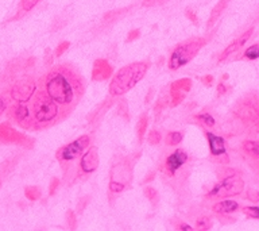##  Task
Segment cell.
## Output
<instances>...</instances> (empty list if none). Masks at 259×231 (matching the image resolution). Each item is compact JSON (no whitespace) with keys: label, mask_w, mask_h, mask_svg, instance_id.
Listing matches in <instances>:
<instances>
[{"label":"cell","mask_w":259,"mask_h":231,"mask_svg":"<svg viewBox=\"0 0 259 231\" xmlns=\"http://www.w3.org/2000/svg\"><path fill=\"white\" fill-rule=\"evenodd\" d=\"M185 14H186V16H188V18H189V19L192 20V22H193L194 24H197V23H198L197 16H196V14H194V12L192 11V10H190V8H186Z\"/></svg>","instance_id":"obj_41"},{"label":"cell","mask_w":259,"mask_h":231,"mask_svg":"<svg viewBox=\"0 0 259 231\" xmlns=\"http://www.w3.org/2000/svg\"><path fill=\"white\" fill-rule=\"evenodd\" d=\"M141 36V30L139 28H135V30H131V31L127 34V40H125V42L128 44V42H133V41L138 40Z\"/></svg>","instance_id":"obj_34"},{"label":"cell","mask_w":259,"mask_h":231,"mask_svg":"<svg viewBox=\"0 0 259 231\" xmlns=\"http://www.w3.org/2000/svg\"><path fill=\"white\" fill-rule=\"evenodd\" d=\"M36 91V83L34 77L22 76L11 85L8 97L15 103H28Z\"/></svg>","instance_id":"obj_7"},{"label":"cell","mask_w":259,"mask_h":231,"mask_svg":"<svg viewBox=\"0 0 259 231\" xmlns=\"http://www.w3.org/2000/svg\"><path fill=\"white\" fill-rule=\"evenodd\" d=\"M206 45V40L202 36H197V38H190L186 40L181 44H178L174 50L170 54L169 58V66L170 70H178L182 66H185L188 62L193 60L194 57L197 56L198 52L201 50Z\"/></svg>","instance_id":"obj_4"},{"label":"cell","mask_w":259,"mask_h":231,"mask_svg":"<svg viewBox=\"0 0 259 231\" xmlns=\"http://www.w3.org/2000/svg\"><path fill=\"white\" fill-rule=\"evenodd\" d=\"M230 3V0H219L216 6L212 8V11H210V15H209V19L206 22V28H212L216 24V22L219 20V18L222 16V14L224 12V10L227 8Z\"/></svg>","instance_id":"obj_18"},{"label":"cell","mask_w":259,"mask_h":231,"mask_svg":"<svg viewBox=\"0 0 259 231\" xmlns=\"http://www.w3.org/2000/svg\"><path fill=\"white\" fill-rule=\"evenodd\" d=\"M154 176H155V173H154V172H153V173H151V174H147V177L145 178V182L150 181V180H153V178H154Z\"/></svg>","instance_id":"obj_45"},{"label":"cell","mask_w":259,"mask_h":231,"mask_svg":"<svg viewBox=\"0 0 259 231\" xmlns=\"http://www.w3.org/2000/svg\"><path fill=\"white\" fill-rule=\"evenodd\" d=\"M39 2L40 0H20V8H22V11L23 12L31 11L32 8L35 7Z\"/></svg>","instance_id":"obj_28"},{"label":"cell","mask_w":259,"mask_h":231,"mask_svg":"<svg viewBox=\"0 0 259 231\" xmlns=\"http://www.w3.org/2000/svg\"><path fill=\"white\" fill-rule=\"evenodd\" d=\"M200 80H201L202 84L205 85V87H208V88H209V87H212V84H213V76H210V74L202 76Z\"/></svg>","instance_id":"obj_39"},{"label":"cell","mask_w":259,"mask_h":231,"mask_svg":"<svg viewBox=\"0 0 259 231\" xmlns=\"http://www.w3.org/2000/svg\"><path fill=\"white\" fill-rule=\"evenodd\" d=\"M167 101H170L169 99H167V97H161V99L158 100V103H157V105H155V108H154V111H155V112H157V113L161 112L162 109L165 108L166 105H167Z\"/></svg>","instance_id":"obj_35"},{"label":"cell","mask_w":259,"mask_h":231,"mask_svg":"<svg viewBox=\"0 0 259 231\" xmlns=\"http://www.w3.org/2000/svg\"><path fill=\"white\" fill-rule=\"evenodd\" d=\"M143 194H145L146 198L149 199V202L153 206H157L158 202H159V195H158L155 188H153V186H146L145 189H143Z\"/></svg>","instance_id":"obj_23"},{"label":"cell","mask_w":259,"mask_h":231,"mask_svg":"<svg viewBox=\"0 0 259 231\" xmlns=\"http://www.w3.org/2000/svg\"><path fill=\"white\" fill-rule=\"evenodd\" d=\"M226 79H228V74H224V76H223V80L219 83V85H218V95H219V96H222V95H224V93L227 92V87L224 85V80H226Z\"/></svg>","instance_id":"obj_37"},{"label":"cell","mask_w":259,"mask_h":231,"mask_svg":"<svg viewBox=\"0 0 259 231\" xmlns=\"http://www.w3.org/2000/svg\"><path fill=\"white\" fill-rule=\"evenodd\" d=\"M24 196H26V199H28L30 202H36V200H39V199L42 198V190H40L39 186H26V188H24Z\"/></svg>","instance_id":"obj_21"},{"label":"cell","mask_w":259,"mask_h":231,"mask_svg":"<svg viewBox=\"0 0 259 231\" xmlns=\"http://www.w3.org/2000/svg\"><path fill=\"white\" fill-rule=\"evenodd\" d=\"M131 176H133V170L128 158L120 160L117 164H115L111 169V177H109V194H120L127 186L131 185Z\"/></svg>","instance_id":"obj_5"},{"label":"cell","mask_w":259,"mask_h":231,"mask_svg":"<svg viewBox=\"0 0 259 231\" xmlns=\"http://www.w3.org/2000/svg\"><path fill=\"white\" fill-rule=\"evenodd\" d=\"M188 161V153L185 150L177 149L174 150L173 153L170 154L169 157L165 160V165H163V169L169 176H173V174L177 173V170L184 166Z\"/></svg>","instance_id":"obj_13"},{"label":"cell","mask_w":259,"mask_h":231,"mask_svg":"<svg viewBox=\"0 0 259 231\" xmlns=\"http://www.w3.org/2000/svg\"><path fill=\"white\" fill-rule=\"evenodd\" d=\"M112 73H113V68H112V65L108 62V60H105V58H97V60L93 62V68H92L93 81L108 80L109 77L112 76Z\"/></svg>","instance_id":"obj_14"},{"label":"cell","mask_w":259,"mask_h":231,"mask_svg":"<svg viewBox=\"0 0 259 231\" xmlns=\"http://www.w3.org/2000/svg\"><path fill=\"white\" fill-rule=\"evenodd\" d=\"M147 126H149V115H147V113H142L137 125V137L139 143L143 142V138H145Z\"/></svg>","instance_id":"obj_19"},{"label":"cell","mask_w":259,"mask_h":231,"mask_svg":"<svg viewBox=\"0 0 259 231\" xmlns=\"http://www.w3.org/2000/svg\"><path fill=\"white\" fill-rule=\"evenodd\" d=\"M7 103H8L7 97L0 96V117L6 112V109H7Z\"/></svg>","instance_id":"obj_40"},{"label":"cell","mask_w":259,"mask_h":231,"mask_svg":"<svg viewBox=\"0 0 259 231\" xmlns=\"http://www.w3.org/2000/svg\"><path fill=\"white\" fill-rule=\"evenodd\" d=\"M239 210V204L234 200H222V202L216 203L212 206V211L214 214L219 215H227L231 214V212H235V211Z\"/></svg>","instance_id":"obj_17"},{"label":"cell","mask_w":259,"mask_h":231,"mask_svg":"<svg viewBox=\"0 0 259 231\" xmlns=\"http://www.w3.org/2000/svg\"><path fill=\"white\" fill-rule=\"evenodd\" d=\"M243 149L246 150V153L248 154V156L259 160V142L244 141L243 142Z\"/></svg>","instance_id":"obj_20"},{"label":"cell","mask_w":259,"mask_h":231,"mask_svg":"<svg viewBox=\"0 0 259 231\" xmlns=\"http://www.w3.org/2000/svg\"><path fill=\"white\" fill-rule=\"evenodd\" d=\"M192 89V80L190 79H180L171 83L170 85V103L171 107H177L184 101L186 95Z\"/></svg>","instance_id":"obj_11"},{"label":"cell","mask_w":259,"mask_h":231,"mask_svg":"<svg viewBox=\"0 0 259 231\" xmlns=\"http://www.w3.org/2000/svg\"><path fill=\"white\" fill-rule=\"evenodd\" d=\"M247 199H250L252 202H259V192L255 189H248V192H247Z\"/></svg>","instance_id":"obj_38"},{"label":"cell","mask_w":259,"mask_h":231,"mask_svg":"<svg viewBox=\"0 0 259 231\" xmlns=\"http://www.w3.org/2000/svg\"><path fill=\"white\" fill-rule=\"evenodd\" d=\"M8 118L15 125L26 130H32L31 109L27 107V103H15L8 109Z\"/></svg>","instance_id":"obj_10"},{"label":"cell","mask_w":259,"mask_h":231,"mask_svg":"<svg viewBox=\"0 0 259 231\" xmlns=\"http://www.w3.org/2000/svg\"><path fill=\"white\" fill-rule=\"evenodd\" d=\"M169 0H143V6L145 7H154V6H162Z\"/></svg>","instance_id":"obj_36"},{"label":"cell","mask_w":259,"mask_h":231,"mask_svg":"<svg viewBox=\"0 0 259 231\" xmlns=\"http://www.w3.org/2000/svg\"><path fill=\"white\" fill-rule=\"evenodd\" d=\"M244 58L246 60H258L259 58V44H255L252 45V46H250V48L246 49V52H244Z\"/></svg>","instance_id":"obj_24"},{"label":"cell","mask_w":259,"mask_h":231,"mask_svg":"<svg viewBox=\"0 0 259 231\" xmlns=\"http://www.w3.org/2000/svg\"><path fill=\"white\" fill-rule=\"evenodd\" d=\"M85 91L84 79L70 65H57L45 77V92L50 99L69 111L80 101Z\"/></svg>","instance_id":"obj_1"},{"label":"cell","mask_w":259,"mask_h":231,"mask_svg":"<svg viewBox=\"0 0 259 231\" xmlns=\"http://www.w3.org/2000/svg\"><path fill=\"white\" fill-rule=\"evenodd\" d=\"M89 145H91V137H89L88 134H84V135H81V137L72 141L66 146H62L61 149H58V151H57V160L62 165V169L65 170L66 168H69V165L73 161H76L77 158L80 157L81 154L87 150Z\"/></svg>","instance_id":"obj_6"},{"label":"cell","mask_w":259,"mask_h":231,"mask_svg":"<svg viewBox=\"0 0 259 231\" xmlns=\"http://www.w3.org/2000/svg\"><path fill=\"white\" fill-rule=\"evenodd\" d=\"M58 186H60V180L57 177H53L52 181H50V185H49V196H54Z\"/></svg>","instance_id":"obj_33"},{"label":"cell","mask_w":259,"mask_h":231,"mask_svg":"<svg viewBox=\"0 0 259 231\" xmlns=\"http://www.w3.org/2000/svg\"><path fill=\"white\" fill-rule=\"evenodd\" d=\"M149 68V61H138L119 69L109 84V95L116 97L131 91L146 76Z\"/></svg>","instance_id":"obj_2"},{"label":"cell","mask_w":259,"mask_h":231,"mask_svg":"<svg viewBox=\"0 0 259 231\" xmlns=\"http://www.w3.org/2000/svg\"><path fill=\"white\" fill-rule=\"evenodd\" d=\"M153 95H154V89L151 88L149 91V93H147V96H146V104H149V103H150V97H153Z\"/></svg>","instance_id":"obj_44"},{"label":"cell","mask_w":259,"mask_h":231,"mask_svg":"<svg viewBox=\"0 0 259 231\" xmlns=\"http://www.w3.org/2000/svg\"><path fill=\"white\" fill-rule=\"evenodd\" d=\"M252 31H254V28H252V27L248 28V30L244 32V34H242L240 36H238V38H236V40L232 42V44L228 45V46H227V48L223 50V53L220 54V57H219V62H223V61H226L227 58L231 56V54H234V53L239 52L243 45L246 44L247 41L250 40Z\"/></svg>","instance_id":"obj_15"},{"label":"cell","mask_w":259,"mask_h":231,"mask_svg":"<svg viewBox=\"0 0 259 231\" xmlns=\"http://www.w3.org/2000/svg\"><path fill=\"white\" fill-rule=\"evenodd\" d=\"M89 203V196H87V198H82V200H81L80 203H78V207H77V210H78V212H82L85 208V206Z\"/></svg>","instance_id":"obj_42"},{"label":"cell","mask_w":259,"mask_h":231,"mask_svg":"<svg viewBox=\"0 0 259 231\" xmlns=\"http://www.w3.org/2000/svg\"><path fill=\"white\" fill-rule=\"evenodd\" d=\"M184 139V134L181 131H170V133L166 134L165 143L167 146H176L180 145Z\"/></svg>","instance_id":"obj_22"},{"label":"cell","mask_w":259,"mask_h":231,"mask_svg":"<svg viewBox=\"0 0 259 231\" xmlns=\"http://www.w3.org/2000/svg\"><path fill=\"white\" fill-rule=\"evenodd\" d=\"M117 112H119V115H120L121 118H124L125 121H128L130 119L128 104H127V100H125V99L119 101V104H117Z\"/></svg>","instance_id":"obj_26"},{"label":"cell","mask_w":259,"mask_h":231,"mask_svg":"<svg viewBox=\"0 0 259 231\" xmlns=\"http://www.w3.org/2000/svg\"><path fill=\"white\" fill-rule=\"evenodd\" d=\"M244 188V181L239 176L231 174L227 176L222 181L216 184L212 189L208 192V198H231L242 194Z\"/></svg>","instance_id":"obj_8"},{"label":"cell","mask_w":259,"mask_h":231,"mask_svg":"<svg viewBox=\"0 0 259 231\" xmlns=\"http://www.w3.org/2000/svg\"><path fill=\"white\" fill-rule=\"evenodd\" d=\"M147 141H149L150 145H154V146L159 145L162 141L161 133L157 131V130H151V131L149 133V137H147Z\"/></svg>","instance_id":"obj_27"},{"label":"cell","mask_w":259,"mask_h":231,"mask_svg":"<svg viewBox=\"0 0 259 231\" xmlns=\"http://www.w3.org/2000/svg\"><path fill=\"white\" fill-rule=\"evenodd\" d=\"M212 227V222L208 216H201L196 220V228L197 230H209Z\"/></svg>","instance_id":"obj_25"},{"label":"cell","mask_w":259,"mask_h":231,"mask_svg":"<svg viewBox=\"0 0 259 231\" xmlns=\"http://www.w3.org/2000/svg\"><path fill=\"white\" fill-rule=\"evenodd\" d=\"M206 139H208V143H209V150L210 154L214 156V157H219V156H226L227 154V147L226 142L222 137H219L216 134L210 133V131H206L205 133Z\"/></svg>","instance_id":"obj_16"},{"label":"cell","mask_w":259,"mask_h":231,"mask_svg":"<svg viewBox=\"0 0 259 231\" xmlns=\"http://www.w3.org/2000/svg\"><path fill=\"white\" fill-rule=\"evenodd\" d=\"M0 143L2 145H18L26 149H32L34 139L26 134L19 133L8 122L0 123Z\"/></svg>","instance_id":"obj_9"},{"label":"cell","mask_w":259,"mask_h":231,"mask_svg":"<svg viewBox=\"0 0 259 231\" xmlns=\"http://www.w3.org/2000/svg\"><path fill=\"white\" fill-rule=\"evenodd\" d=\"M196 119H197L200 123H202V125L209 126V127H212V126L214 125V119L210 117L209 113H200V115L196 117Z\"/></svg>","instance_id":"obj_30"},{"label":"cell","mask_w":259,"mask_h":231,"mask_svg":"<svg viewBox=\"0 0 259 231\" xmlns=\"http://www.w3.org/2000/svg\"><path fill=\"white\" fill-rule=\"evenodd\" d=\"M69 46H70V42H69V41H64V42H61V44L56 48L54 56H56L57 58H58V57H61L65 52H66V50H68Z\"/></svg>","instance_id":"obj_32"},{"label":"cell","mask_w":259,"mask_h":231,"mask_svg":"<svg viewBox=\"0 0 259 231\" xmlns=\"http://www.w3.org/2000/svg\"><path fill=\"white\" fill-rule=\"evenodd\" d=\"M99 168V149L97 146H89L85 153L81 154L80 169L82 173H93Z\"/></svg>","instance_id":"obj_12"},{"label":"cell","mask_w":259,"mask_h":231,"mask_svg":"<svg viewBox=\"0 0 259 231\" xmlns=\"http://www.w3.org/2000/svg\"><path fill=\"white\" fill-rule=\"evenodd\" d=\"M176 228H177V230H188V231L193 230V227H190L189 224H186V223H181V224H178V226H176Z\"/></svg>","instance_id":"obj_43"},{"label":"cell","mask_w":259,"mask_h":231,"mask_svg":"<svg viewBox=\"0 0 259 231\" xmlns=\"http://www.w3.org/2000/svg\"><path fill=\"white\" fill-rule=\"evenodd\" d=\"M66 223L70 230H74L77 227V219H76V212L73 210H69L66 212Z\"/></svg>","instance_id":"obj_29"},{"label":"cell","mask_w":259,"mask_h":231,"mask_svg":"<svg viewBox=\"0 0 259 231\" xmlns=\"http://www.w3.org/2000/svg\"><path fill=\"white\" fill-rule=\"evenodd\" d=\"M58 103L50 99L45 91H40L32 101V130H42L56 125L62 119Z\"/></svg>","instance_id":"obj_3"},{"label":"cell","mask_w":259,"mask_h":231,"mask_svg":"<svg viewBox=\"0 0 259 231\" xmlns=\"http://www.w3.org/2000/svg\"><path fill=\"white\" fill-rule=\"evenodd\" d=\"M242 211L248 218L259 219V207H244Z\"/></svg>","instance_id":"obj_31"}]
</instances>
